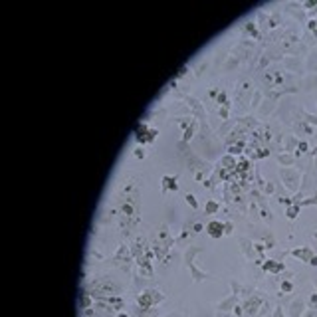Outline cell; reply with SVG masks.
Returning a JSON list of instances; mask_svg holds the SVG:
<instances>
[{"label":"cell","mask_w":317,"mask_h":317,"mask_svg":"<svg viewBox=\"0 0 317 317\" xmlns=\"http://www.w3.org/2000/svg\"><path fill=\"white\" fill-rule=\"evenodd\" d=\"M155 135H157V131L147 133V125H139V127H137V131H135V137H137V141H139V143H147V141H151Z\"/></svg>","instance_id":"6da1fadb"},{"label":"cell","mask_w":317,"mask_h":317,"mask_svg":"<svg viewBox=\"0 0 317 317\" xmlns=\"http://www.w3.org/2000/svg\"><path fill=\"white\" fill-rule=\"evenodd\" d=\"M206 230H208V234H210L212 238H220V236H222V224H220V222H210Z\"/></svg>","instance_id":"7a4b0ae2"},{"label":"cell","mask_w":317,"mask_h":317,"mask_svg":"<svg viewBox=\"0 0 317 317\" xmlns=\"http://www.w3.org/2000/svg\"><path fill=\"white\" fill-rule=\"evenodd\" d=\"M155 301H151V293H143L139 295V307H143V309H147V307H151Z\"/></svg>","instance_id":"3957f363"},{"label":"cell","mask_w":317,"mask_h":317,"mask_svg":"<svg viewBox=\"0 0 317 317\" xmlns=\"http://www.w3.org/2000/svg\"><path fill=\"white\" fill-rule=\"evenodd\" d=\"M162 186H165V190H177V181H173L170 177H165L162 178Z\"/></svg>","instance_id":"277c9868"},{"label":"cell","mask_w":317,"mask_h":317,"mask_svg":"<svg viewBox=\"0 0 317 317\" xmlns=\"http://www.w3.org/2000/svg\"><path fill=\"white\" fill-rule=\"evenodd\" d=\"M216 210H218V204H216L214 200H210V202H206V212H208V214H214Z\"/></svg>","instance_id":"5b68a950"},{"label":"cell","mask_w":317,"mask_h":317,"mask_svg":"<svg viewBox=\"0 0 317 317\" xmlns=\"http://www.w3.org/2000/svg\"><path fill=\"white\" fill-rule=\"evenodd\" d=\"M186 202H188L192 208H196V206H198V204H196V198H194L192 194H186Z\"/></svg>","instance_id":"8992f818"},{"label":"cell","mask_w":317,"mask_h":317,"mask_svg":"<svg viewBox=\"0 0 317 317\" xmlns=\"http://www.w3.org/2000/svg\"><path fill=\"white\" fill-rule=\"evenodd\" d=\"M135 155H137V157H145V151H143V149H137Z\"/></svg>","instance_id":"52a82bcc"},{"label":"cell","mask_w":317,"mask_h":317,"mask_svg":"<svg viewBox=\"0 0 317 317\" xmlns=\"http://www.w3.org/2000/svg\"><path fill=\"white\" fill-rule=\"evenodd\" d=\"M119 317H127V315H123V313H121V315H119Z\"/></svg>","instance_id":"ba28073f"}]
</instances>
